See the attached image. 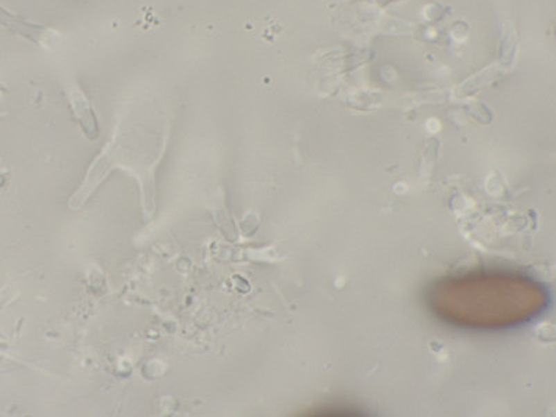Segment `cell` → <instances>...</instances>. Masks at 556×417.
Returning a JSON list of instances; mask_svg holds the SVG:
<instances>
[{
  "instance_id": "obj_3",
  "label": "cell",
  "mask_w": 556,
  "mask_h": 417,
  "mask_svg": "<svg viewBox=\"0 0 556 417\" xmlns=\"http://www.w3.org/2000/svg\"><path fill=\"white\" fill-rule=\"evenodd\" d=\"M499 74H501V71H499V69H498L496 66L487 67L485 70L480 71L478 74H476L474 77H471L470 80H467L466 83H463V84L459 87V91H460L463 95L471 94V92L477 91L478 88H483V87L488 85L491 81H494L495 78H498Z\"/></svg>"
},
{
  "instance_id": "obj_1",
  "label": "cell",
  "mask_w": 556,
  "mask_h": 417,
  "mask_svg": "<svg viewBox=\"0 0 556 417\" xmlns=\"http://www.w3.org/2000/svg\"><path fill=\"white\" fill-rule=\"evenodd\" d=\"M0 26L12 31L13 34L21 35L23 38L34 42L35 45L46 48V49L53 51L62 42L59 33H56L45 26L26 22L21 17L13 15L12 12L6 10L2 6H0Z\"/></svg>"
},
{
  "instance_id": "obj_5",
  "label": "cell",
  "mask_w": 556,
  "mask_h": 417,
  "mask_svg": "<svg viewBox=\"0 0 556 417\" xmlns=\"http://www.w3.org/2000/svg\"><path fill=\"white\" fill-rule=\"evenodd\" d=\"M391 2H392V0H391Z\"/></svg>"
},
{
  "instance_id": "obj_2",
  "label": "cell",
  "mask_w": 556,
  "mask_h": 417,
  "mask_svg": "<svg viewBox=\"0 0 556 417\" xmlns=\"http://www.w3.org/2000/svg\"><path fill=\"white\" fill-rule=\"evenodd\" d=\"M70 102L73 105L76 117L80 120L84 131L92 138L98 137V120L85 95L78 90H73L70 92Z\"/></svg>"
},
{
  "instance_id": "obj_4",
  "label": "cell",
  "mask_w": 556,
  "mask_h": 417,
  "mask_svg": "<svg viewBox=\"0 0 556 417\" xmlns=\"http://www.w3.org/2000/svg\"><path fill=\"white\" fill-rule=\"evenodd\" d=\"M501 52H502L503 65L509 66L516 53V38H514L513 30L509 26L503 27V35H502V41H501Z\"/></svg>"
}]
</instances>
